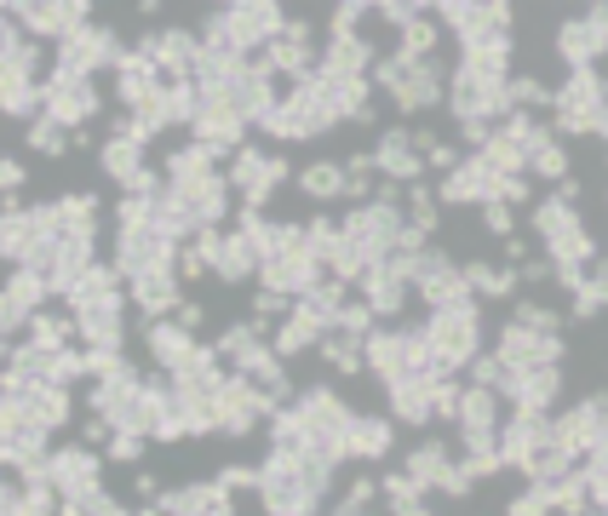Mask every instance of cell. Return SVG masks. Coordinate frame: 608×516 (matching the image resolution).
I'll use <instances>...</instances> for the list:
<instances>
[{"label": "cell", "mask_w": 608, "mask_h": 516, "mask_svg": "<svg viewBox=\"0 0 608 516\" xmlns=\"http://www.w3.org/2000/svg\"><path fill=\"white\" fill-rule=\"evenodd\" d=\"M259 265H264V253L252 247L241 229H230L224 247H218V258H213V276L224 281V288H247V281H259Z\"/></svg>", "instance_id": "9c48e42d"}, {"label": "cell", "mask_w": 608, "mask_h": 516, "mask_svg": "<svg viewBox=\"0 0 608 516\" xmlns=\"http://www.w3.org/2000/svg\"><path fill=\"white\" fill-rule=\"evenodd\" d=\"M362 350H368V368L379 373V384H396V379H408L414 373V350H408V327L402 333H368L362 339Z\"/></svg>", "instance_id": "ba28073f"}, {"label": "cell", "mask_w": 608, "mask_h": 516, "mask_svg": "<svg viewBox=\"0 0 608 516\" xmlns=\"http://www.w3.org/2000/svg\"><path fill=\"white\" fill-rule=\"evenodd\" d=\"M299 190L311 195L316 206H334V201H345V167L339 161H311L299 172Z\"/></svg>", "instance_id": "ffe728a7"}, {"label": "cell", "mask_w": 608, "mask_h": 516, "mask_svg": "<svg viewBox=\"0 0 608 516\" xmlns=\"http://www.w3.org/2000/svg\"><path fill=\"white\" fill-rule=\"evenodd\" d=\"M373 322H379V310H373L368 299H345V304H339V316H334V327L350 333V339H368Z\"/></svg>", "instance_id": "d4e9b609"}, {"label": "cell", "mask_w": 608, "mask_h": 516, "mask_svg": "<svg viewBox=\"0 0 608 516\" xmlns=\"http://www.w3.org/2000/svg\"><path fill=\"white\" fill-rule=\"evenodd\" d=\"M133 487H138V500H161V482L149 476V471H138V482H133Z\"/></svg>", "instance_id": "8d00e7d4"}, {"label": "cell", "mask_w": 608, "mask_h": 516, "mask_svg": "<svg viewBox=\"0 0 608 516\" xmlns=\"http://www.w3.org/2000/svg\"><path fill=\"white\" fill-rule=\"evenodd\" d=\"M18 402L30 407V419H35V425H46V430L69 425V384H58V379H30Z\"/></svg>", "instance_id": "30bf717a"}, {"label": "cell", "mask_w": 608, "mask_h": 516, "mask_svg": "<svg viewBox=\"0 0 608 516\" xmlns=\"http://www.w3.org/2000/svg\"><path fill=\"white\" fill-rule=\"evenodd\" d=\"M172 316H179L190 333H201V322H207V310H201V304H179V310H172Z\"/></svg>", "instance_id": "e575fe53"}, {"label": "cell", "mask_w": 608, "mask_h": 516, "mask_svg": "<svg viewBox=\"0 0 608 516\" xmlns=\"http://www.w3.org/2000/svg\"><path fill=\"white\" fill-rule=\"evenodd\" d=\"M327 75H368L373 69V46L362 41V30H345V23H327V46H322V64Z\"/></svg>", "instance_id": "52a82bcc"}, {"label": "cell", "mask_w": 608, "mask_h": 516, "mask_svg": "<svg viewBox=\"0 0 608 516\" xmlns=\"http://www.w3.org/2000/svg\"><path fill=\"white\" fill-rule=\"evenodd\" d=\"M0 178H7V195H18V184H30V172H23L18 161H0Z\"/></svg>", "instance_id": "d590c367"}, {"label": "cell", "mask_w": 608, "mask_h": 516, "mask_svg": "<svg viewBox=\"0 0 608 516\" xmlns=\"http://www.w3.org/2000/svg\"><path fill=\"white\" fill-rule=\"evenodd\" d=\"M437 46H442V23H437V12H419L414 23H402V30H396V58H408V64L437 58Z\"/></svg>", "instance_id": "2e32d148"}, {"label": "cell", "mask_w": 608, "mask_h": 516, "mask_svg": "<svg viewBox=\"0 0 608 516\" xmlns=\"http://www.w3.org/2000/svg\"><path fill=\"white\" fill-rule=\"evenodd\" d=\"M224 18H230V35L236 46H270L275 35L288 30V12H282V0H236V7H224Z\"/></svg>", "instance_id": "277c9868"}, {"label": "cell", "mask_w": 608, "mask_h": 516, "mask_svg": "<svg viewBox=\"0 0 608 516\" xmlns=\"http://www.w3.org/2000/svg\"><path fill=\"white\" fill-rule=\"evenodd\" d=\"M465 46V69H476V75H499V81H511V35H471V41H460Z\"/></svg>", "instance_id": "8fae6325"}, {"label": "cell", "mask_w": 608, "mask_h": 516, "mask_svg": "<svg viewBox=\"0 0 608 516\" xmlns=\"http://www.w3.org/2000/svg\"><path fill=\"white\" fill-rule=\"evenodd\" d=\"M483 224H488V236H517V206L511 201H483Z\"/></svg>", "instance_id": "1f68e13d"}, {"label": "cell", "mask_w": 608, "mask_h": 516, "mask_svg": "<svg viewBox=\"0 0 608 516\" xmlns=\"http://www.w3.org/2000/svg\"><path fill=\"white\" fill-rule=\"evenodd\" d=\"M391 436H396V425L385 419V413H357L350 419V459H385L391 453Z\"/></svg>", "instance_id": "7c38bea8"}, {"label": "cell", "mask_w": 608, "mask_h": 516, "mask_svg": "<svg viewBox=\"0 0 608 516\" xmlns=\"http://www.w3.org/2000/svg\"><path fill=\"white\" fill-rule=\"evenodd\" d=\"M528 172H534V178H545V184H563V178H568V155H563V138H551L545 149H534V155H528Z\"/></svg>", "instance_id": "484cf974"}, {"label": "cell", "mask_w": 608, "mask_h": 516, "mask_svg": "<svg viewBox=\"0 0 608 516\" xmlns=\"http://www.w3.org/2000/svg\"><path fill=\"white\" fill-rule=\"evenodd\" d=\"M505 511H511V516H540V511H556V505H551V487L534 482V487H522V494L505 500Z\"/></svg>", "instance_id": "83f0119b"}, {"label": "cell", "mask_w": 608, "mask_h": 516, "mask_svg": "<svg viewBox=\"0 0 608 516\" xmlns=\"http://www.w3.org/2000/svg\"><path fill=\"white\" fill-rule=\"evenodd\" d=\"M511 322H522V327H534V333H556V327H563V316H556V310H551V304H534V299H522Z\"/></svg>", "instance_id": "f546056e"}, {"label": "cell", "mask_w": 608, "mask_h": 516, "mask_svg": "<svg viewBox=\"0 0 608 516\" xmlns=\"http://www.w3.org/2000/svg\"><path fill=\"white\" fill-rule=\"evenodd\" d=\"M98 167H104L110 178H115V184L126 190V184H133V178L144 172V138H104V144H98Z\"/></svg>", "instance_id": "4fadbf2b"}, {"label": "cell", "mask_w": 608, "mask_h": 516, "mask_svg": "<svg viewBox=\"0 0 608 516\" xmlns=\"http://www.w3.org/2000/svg\"><path fill=\"white\" fill-rule=\"evenodd\" d=\"M574 218H579V213H574V201H563L556 190H551V201H540L534 213H528V224H534V236H540V242H545V236H556V229L574 224Z\"/></svg>", "instance_id": "cb8c5ba5"}, {"label": "cell", "mask_w": 608, "mask_h": 516, "mask_svg": "<svg viewBox=\"0 0 608 516\" xmlns=\"http://www.w3.org/2000/svg\"><path fill=\"white\" fill-rule=\"evenodd\" d=\"M586 7H592V0H586Z\"/></svg>", "instance_id": "f35d334b"}, {"label": "cell", "mask_w": 608, "mask_h": 516, "mask_svg": "<svg viewBox=\"0 0 608 516\" xmlns=\"http://www.w3.org/2000/svg\"><path fill=\"white\" fill-rule=\"evenodd\" d=\"M597 310H608V258H592V276L574 288V322H592Z\"/></svg>", "instance_id": "44dd1931"}, {"label": "cell", "mask_w": 608, "mask_h": 516, "mask_svg": "<svg viewBox=\"0 0 608 516\" xmlns=\"http://www.w3.org/2000/svg\"><path fill=\"white\" fill-rule=\"evenodd\" d=\"M430 419H460V384L453 379L430 384Z\"/></svg>", "instance_id": "4dcf8cb0"}, {"label": "cell", "mask_w": 608, "mask_h": 516, "mask_svg": "<svg viewBox=\"0 0 608 516\" xmlns=\"http://www.w3.org/2000/svg\"><path fill=\"white\" fill-rule=\"evenodd\" d=\"M138 18H161V0H138Z\"/></svg>", "instance_id": "74e56055"}, {"label": "cell", "mask_w": 608, "mask_h": 516, "mask_svg": "<svg viewBox=\"0 0 608 516\" xmlns=\"http://www.w3.org/2000/svg\"><path fill=\"white\" fill-rule=\"evenodd\" d=\"M53 299V281H46L35 265H12V281H7V299H0V327L18 333L30 327V316Z\"/></svg>", "instance_id": "5b68a950"}, {"label": "cell", "mask_w": 608, "mask_h": 516, "mask_svg": "<svg viewBox=\"0 0 608 516\" xmlns=\"http://www.w3.org/2000/svg\"><path fill=\"white\" fill-rule=\"evenodd\" d=\"M408 288H414V281H402V276L385 270V265H373V270L362 276V299L379 310V316H402V304H408Z\"/></svg>", "instance_id": "9a60e30c"}, {"label": "cell", "mask_w": 608, "mask_h": 516, "mask_svg": "<svg viewBox=\"0 0 608 516\" xmlns=\"http://www.w3.org/2000/svg\"><path fill=\"white\" fill-rule=\"evenodd\" d=\"M511 98H517V110H556V92L540 75H511Z\"/></svg>", "instance_id": "4316f807"}, {"label": "cell", "mask_w": 608, "mask_h": 516, "mask_svg": "<svg viewBox=\"0 0 608 516\" xmlns=\"http://www.w3.org/2000/svg\"><path fill=\"white\" fill-rule=\"evenodd\" d=\"M30 345H41V350H64V345H75V316L64 310V316H53V310H35L30 316Z\"/></svg>", "instance_id": "7402d4cb"}, {"label": "cell", "mask_w": 608, "mask_h": 516, "mask_svg": "<svg viewBox=\"0 0 608 516\" xmlns=\"http://www.w3.org/2000/svg\"><path fill=\"white\" fill-rule=\"evenodd\" d=\"M425 339L437 350L453 373L471 368V356L483 350V316H476V304H453V310H430L425 322Z\"/></svg>", "instance_id": "6da1fadb"}, {"label": "cell", "mask_w": 608, "mask_h": 516, "mask_svg": "<svg viewBox=\"0 0 608 516\" xmlns=\"http://www.w3.org/2000/svg\"><path fill=\"white\" fill-rule=\"evenodd\" d=\"M373 494H379V482H373V476L350 482V487H345V500H339V511H345V516H357V511H368V505H373Z\"/></svg>", "instance_id": "d6a6232c"}, {"label": "cell", "mask_w": 608, "mask_h": 516, "mask_svg": "<svg viewBox=\"0 0 608 516\" xmlns=\"http://www.w3.org/2000/svg\"><path fill=\"white\" fill-rule=\"evenodd\" d=\"M556 58H563L568 69H586V64H597V58H603L597 30H592L586 18H574V23H563V30H556Z\"/></svg>", "instance_id": "ac0fdd59"}, {"label": "cell", "mask_w": 608, "mask_h": 516, "mask_svg": "<svg viewBox=\"0 0 608 516\" xmlns=\"http://www.w3.org/2000/svg\"><path fill=\"white\" fill-rule=\"evenodd\" d=\"M30 149H35V155H69V149H75V133L41 110V115L30 121Z\"/></svg>", "instance_id": "603a6c76"}, {"label": "cell", "mask_w": 608, "mask_h": 516, "mask_svg": "<svg viewBox=\"0 0 608 516\" xmlns=\"http://www.w3.org/2000/svg\"><path fill=\"white\" fill-rule=\"evenodd\" d=\"M465 281H471L476 299H511V293L522 288L517 265H488V258H471V265H465Z\"/></svg>", "instance_id": "e0dca14e"}, {"label": "cell", "mask_w": 608, "mask_h": 516, "mask_svg": "<svg viewBox=\"0 0 608 516\" xmlns=\"http://www.w3.org/2000/svg\"><path fill=\"white\" fill-rule=\"evenodd\" d=\"M494 350L505 356V368H517V373H528V368H556V361H563V339H556V333H534V327H522V322L505 327Z\"/></svg>", "instance_id": "3957f363"}, {"label": "cell", "mask_w": 608, "mask_h": 516, "mask_svg": "<svg viewBox=\"0 0 608 516\" xmlns=\"http://www.w3.org/2000/svg\"><path fill=\"white\" fill-rule=\"evenodd\" d=\"M81 511H92V516H121L126 505H121L115 494H104V487H92V494L81 500Z\"/></svg>", "instance_id": "836d02e7"}, {"label": "cell", "mask_w": 608, "mask_h": 516, "mask_svg": "<svg viewBox=\"0 0 608 516\" xmlns=\"http://www.w3.org/2000/svg\"><path fill=\"white\" fill-rule=\"evenodd\" d=\"M545 258H551V265H592V258H597V242H592V229L586 224H563V229H556V236H545Z\"/></svg>", "instance_id": "d6986e66"}, {"label": "cell", "mask_w": 608, "mask_h": 516, "mask_svg": "<svg viewBox=\"0 0 608 516\" xmlns=\"http://www.w3.org/2000/svg\"><path fill=\"white\" fill-rule=\"evenodd\" d=\"M499 178H505V172H494V167L483 161V155L471 149L453 172H442L437 201H442V206H483V201H494V195H499Z\"/></svg>", "instance_id": "7a4b0ae2"}, {"label": "cell", "mask_w": 608, "mask_h": 516, "mask_svg": "<svg viewBox=\"0 0 608 516\" xmlns=\"http://www.w3.org/2000/svg\"><path fill=\"white\" fill-rule=\"evenodd\" d=\"M126 299H133L144 316H172L184 304V276L179 270H144L126 281Z\"/></svg>", "instance_id": "8992f818"}, {"label": "cell", "mask_w": 608, "mask_h": 516, "mask_svg": "<svg viewBox=\"0 0 608 516\" xmlns=\"http://www.w3.org/2000/svg\"><path fill=\"white\" fill-rule=\"evenodd\" d=\"M385 402H391V413H396L402 425H425L430 419V379L408 373V379L385 384Z\"/></svg>", "instance_id": "5bb4252c"}, {"label": "cell", "mask_w": 608, "mask_h": 516, "mask_svg": "<svg viewBox=\"0 0 608 516\" xmlns=\"http://www.w3.org/2000/svg\"><path fill=\"white\" fill-rule=\"evenodd\" d=\"M218 482L230 487V494H259V482H264V464H224Z\"/></svg>", "instance_id": "f1b7e54d"}]
</instances>
